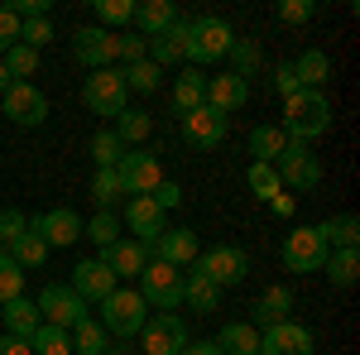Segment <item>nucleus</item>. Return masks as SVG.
<instances>
[{
  "instance_id": "22",
  "label": "nucleus",
  "mask_w": 360,
  "mask_h": 355,
  "mask_svg": "<svg viewBox=\"0 0 360 355\" xmlns=\"http://www.w3.org/2000/svg\"><path fill=\"white\" fill-rule=\"evenodd\" d=\"M0 322H5V331L10 336H20V341H29L34 331L44 327V317H39V302L34 298H10V302H0Z\"/></svg>"
},
{
  "instance_id": "8",
  "label": "nucleus",
  "mask_w": 360,
  "mask_h": 355,
  "mask_svg": "<svg viewBox=\"0 0 360 355\" xmlns=\"http://www.w3.org/2000/svg\"><path fill=\"white\" fill-rule=\"evenodd\" d=\"M115 178H120L125 197H149V192L164 183L159 154H149V149H125V154H120V164H115Z\"/></svg>"
},
{
  "instance_id": "12",
  "label": "nucleus",
  "mask_w": 360,
  "mask_h": 355,
  "mask_svg": "<svg viewBox=\"0 0 360 355\" xmlns=\"http://www.w3.org/2000/svg\"><path fill=\"white\" fill-rule=\"evenodd\" d=\"M0 110H5L15 125L34 130V125H44V120H49V96H44L34 82H10V91L0 96Z\"/></svg>"
},
{
  "instance_id": "43",
  "label": "nucleus",
  "mask_w": 360,
  "mask_h": 355,
  "mask_svg": "<svg viewBox=\"0 0 360 355\" xmlns=\"http://www.w3.org/2000/svg\"><path fill=\"white\" fill-rule=\"evenodd\" d=\"M245 183H250V192L259 197V202H274L278 192V173H274V164H250V173H245Z\"/></svg>"
},
{
  "instance_id": "10",
  "label": "nucleus",
  "mask_w": 360,
  "mask_h": 355,
  "mask_svg": "<svg viewBox=\"0 0 360 355\" xmlns=\"http://www.w3.org/2000/svg\"><path fill=\"white\" fill-rule=\"evenodd\" d=\"M34 302H39V317H44V327L72 331L77 322H82V317H91V312H86V302L77 298L68 283H49V288H44V293H39Z\"/></svg>"
},
{
  "instance_id": "19",
  "label": "nucleus",
  "mask_w": 360,
  "mask_h": 355,
  "mask_svg": "<svg viewBox=\"0 0 360 355\" xmlns=\"http://www.w3.org/2000/svg\"><path fill=\"white\" fill-rule=\"evenodd\" d=\"M125 226L135 231L130 240H139V245H154V240L168 231V226H164V212L154 207V197H130V202H125Z\"/></svg>"
},
{
  "instance_id": "17",
  "label": "nucleus",
  "mask_w": 360,
  "mask_h": 355,
  "mask_svg": "<svg viewBox=\"0 0 360 355\" xmlns=\"http://www.w3.org/2000/svg\"><path fill=\"white\" fill-rule=\"evenodd\" d=\"M68 288L82 302H101V298H111L120 283H115V273L106 269L101 259H82V264H72V283H68Z\"/></svg>"
},
{
  "instance_id": "33",
  "label": "nucleus",
  "mask_w": 360,
  "mask_h": 355,
  "mask_svg": "<svg viewBox=\"0 0 360 355\" xmlns=\"http://www.w3.org/2000/svg\"><path fill=\"white\" fill-rule=\"evenodd\" d=\"M317 235L327 240V250H356L360 245V221L346 212V217H332L317 226Z\"/></svg>"
},
{
  "instance_id": "47",
  "label": "nucleus",
  "mask_w": 360,
  "mask_h": 355,
  "mask_svg": "<svg viewBox=\"0 0 360 355\" xmlns=\"http://www.w3.org/2000/svg\"><path fill=\"white\" fill-rule=\"evenodd\" d=\"M149 53V39H139V34H115V63H139V58Z\"/></svg>"
},
{
  "instance_id": "26",
  "label": "nucleus",
  "mask_w": 360,
  "mask_h": 355,
  "mask_svg": "<svg viewBox=\"0 0 360 355\" xmlns=\"http://www.w3.org/2000/svg\"><path fill=\"white\" fill-rule=\"evenodd\" d=\"M197 106H207V77L197 67H183L178 82H173V115H188Z\"/></svg>"
},
{
  "instance_id": "21",
  "label": "nucleus",
  "mask_w": 360,
  "mask_h": 355,
  "mask_svg": "<svg viewBox=\"0 0 360 355\" xmlns=\"http://www.w3.org/2000/svg\"><path fill=\"white\" fill-rule=\"evenodd\" d=\"M250 101V82H240L236 72H221V77H207V106L231 115V110H245Z\"/></svg>"
},
{
  "instance_id": "51",
  "label": "nucleus",
  "mask_w": 360,
  "mask_h": 355,
  "mask_svg": "<svg viewBox=\"0 0 360 355\" xmlns=\"http://www.w3.org/2000/svg\"><path fill=\"white\" fill-rule=\"evenodd\" d=\"M15 44H20V20H15V15L0 5V53H10Z\"/></svg>"
},
{
  "instance_id": "23",
  "label": "nucleus",
  "mask_w": 360,
  "mask_h": 355,
  "mask_svg": "<svg viewBox=\"0 0 360 355\" xmlns=\"http://www.w3.org/2000/svg\"><path fill=\"white\" fill-rule=\"evenodd\" d=\"M135 25L139 39H159L164 29L178 25V5L173 0H144V5H135Z\"/></svg>"
},
{
  "instance_id": "15",
  "label": "nucleus",
  "mask_w": 360,
  "mask_h": 355,
  "mask_svg": "<svg viewBox=\"0 0 360 355\" xmlns=\"http://www.w3.org/2000/svg\"><path fill=\"white\" fill-rule=\"evenodd\" d=\"M183 139L193 144V149H217L226 139V130H231V115H221V110H212V106H197L183 115Z\"/></svg>"
},
{
  "instance_id": "40",
  "label": "nucleus",
  "mask_w": 360,
  "mask_h": 355,
  "mask_svg": "<svg viewBox=\"0 0 360 355\" xmlns=\"http://www.w3.org/2000/svg\"><path fill=\"white\" fill-rule=\"evenodd\" d=\"M0 63H5L10 82H25V77H34V72H39V53H34V49H25V44H15L10 53H0Z\"/></svg>"
},
{
  "instance_id": "24",
  "label": "nucleus",
  "mask_w": 360,
  "mask_h": 355,
  "mask_svg": "<svg viewBox=\"0 0 360 355\" xmlns=\"http://www.w3.org/2000/svg\"><path fill=\"white\" fill-rule=\"evenodd\" d=\"M288 307H293V293H288L283 283L264 288V298L255 302V322H250V327H255V331H269V327H278V322H288Z\"/></svg>"
},
{
  "instance_id": "49",
  "label": "nucleus",
  "mask_w": 360,
  "mask_h": 355,
  "mask_svg": "<svg viewBox=\"0 0 360 355\" xmlns=\"http://www.w3.org/2000/svg\"><path fill=\"white\" fill-rule=\"evenodd\" d=\"M149 197H154V207H159V212H173V207H183V183L164 178V183L149 192Z\"/></svg>"
},
{
  "instance_id": "5",
  "label": "nucleus",
  "mask_w": 360,
  "mask_h": 355,
  "mask_svg": "<svg viewBox=\"0 0 360 355\" xmlns=\"http://www.w3.org/2000/svg\"><path fill=\"white\" fill-rule=\"evenodd\" d=\"M135 293L144 298V307L173 312V307H183V269H173V264H164V259H149V264L139 269Z\"/></svg>"
},
{
  "instance_id": "16",
  "label": "nucleus",
  "mask_w": 360,
  "mask_h": 355,
  "mask_svg": "<svg viewBox=\"0 0 360 355\" xmlns=\"http://www.w3.org/2000/svg\"><path fill=\"white\" fill-rule=\"evenodd\" d=\"M317 346H312V331L303 327V322H278V327L259 331V355H312Z\"/></svg>"
},
{
  "instance_id": "9",
  "label": "nucleus",
  "mask_w": 360,
  "mask_h": 355,
  "mask_svg": "<svg viewBox=\"0 0 360 355\" xmlns=\"http://www.w3.org/2000/svg\"><path fill=\"white\" fill-rule=\"evenodd\" d=\"M188 341H193V331H188V322L178 312H159V317H149L144 331H139V351L144 355H178Z\"/></svg>"
},
{
  "instance_id": "38",
  "label": "nucleus",
  "mask_w": 360,
  "mask_h": 355,
  "mask_svg": "<svg viewBox=\"0 0 360 355\" xmlns=\"http://www.w3.org/2000/svg\"><path fill=\"white\" fill-rule=\"evenodd\" d=\"M10 259H15V264H20V269H39V264H44V259H49V245H44V235H39V231H25V235H20V240H15V250H10Z\"/></svg>"
},
{
  "instance_id": "46",
  "label": "nucleus",
  "mask_w": 360,
  "mask_h": 355,
  "mask_svg": "<svg viewBox=\"0 0 360 355\" xmlns=\"http://www.w3.org/2000/svg\"><path fill=\"white\" fill-rule=\"evenodd\" d=\"M20 293H25V269H20L10 254H0V302L20 298Z\"/></svg>"
},
{
  "instance_id": "20",
  "label": "nucleus",
  "mask_w": 360,
  "mask_h": 355,
  "mask_svg": "<svg viewBox=\"0 0 360 355\" xmlns=\"http://www.w3.org/2000/svg\"><path fill=\"white\" fill-rule=\"evenodd\" d=\"M96 259H101V264L115 273V283H120V278H139V269H144L154 254H149V245H139V240H125V235H120V240H115L111 250H101Z\"/></svg>"
},
{
  "instance_id": "27",
  "label": "nucleus",
  "mask_w": 360,
  "mask_h": 355,
  "mask_svg": "<svg viewBox=\"0 0 360 355\" xmlns=\"http://www.w3.org/2000/svg\"><path fill=\"white\" fill-rule=\"evenodd\" d=\"M293 77L303 91H322V86L332 82V58L322 53V49H307L298 63H293Z\"/></svg>"
},
{
  "instance_id": "32",
  "label": "nucleus",
  "mask_w": 360,
  "mask_h": 355,
  "mask_svg": "<svg viewBox=\"0 0 360 355\" xmlns=\"http://www.w3.org/2000/svg\"><path fill=\"white\" fill-rule=\"evenodd\" d=\"M283 144H288V135L278 130V125H255L250 130V164H274L278 154H283Z\"/></svg>"
},
{
  "instance_id": "39",
  "label": "nucleus",
  "mask_w": 360,
  "mask_h": 355,
  "mask_svg": "<svg viewBox=\"0 0 360 355\" xmlns=\"http://www.w3.org/2000/svg\"><path fill=\"white\" fill-rule=\"evenodd\" d=\"M29 351H34V355H72V331L39 327L34 336H29Z\"/></svg>"
},
{
  "instance_id": "14",
  "label": "nucleus",
  "mask_w": 360,
  "mask_h": 355,
  "mask_svg": "<svg viewBox=\"0 0 360 355\" xmlns=\"http://www.w3.org/2000/svg\"><path fill=\"white\" fill-rule=\"evenodd\" d=\"M29 231H39L49 250H68V245L82 240V217H77L72 207H53V212H44V217L29 221Z\"/></svg>"
},
{
  "instance_id": "44",
  "label": "nucleus",
  "mask_w": 360,
  "mask_h": 355,
  "mask_svg": "<svg viewBox=\"0 0 360 355\" xmlns=\"http://www.w3.org/2000/svg\"><path fill=\"white\" fill-rule=\"evenodd\" d=\"M25 231H29V217L20 212V207H5V212H0V254H10Z\"/></svg>"
},
{
  "instance_id": "54",
  "label": "nucleus",
  "mask_w": 360,
  "mask_h": 355,
  "mask_svg": "<svg viewBox=\"0 0 360 355\" xmlns=\"http://www.w3.org/2000/svg\"><path fill=\"white\" fill-rule=\"evenodd\" d=\"M178 355H221V351H217V341H188Z\"/></svg>"
},
{
  "instance_id": "30",
  "label": "nucleus",
  "mask_w": 360,
  "mask_h": 355,
  "mask_svg": "<svg viewBox=\"0 0 360 355\" xmlns=\"http://www.w3.org/2000/svg\"><path fill=\"white\" fill-rule=\"evenodd\" d=\"M111 130L120 135V144H125V149H139V144L149 139V130H154V120H149V110L125 106L120 115H115V125H111Z\"/></svg>"
},
{
  "instance_id": "36",
  "label": "nucleus",
  "mask_w": 360,
  "mask_h": 355,
  "mask_svg": "<svg viewBox=\"0 0 360 355\" xmlns=\"http://www.w3.org/2000/svg\"><path fill=\"white\" fill-rule=\"evenodd\" d=\"M120 77H125L130 91L149 96V91H159V86H164V67H154L149 58H139V63H130V67H120Z\"/></svg>"
},
{
  "instance_id": "42",
  "label": "nucleus",
  "mask_w": 360,
  "mask_h": 355,
  "mask_svg": "<svg viewBox=\"0 0 360 355\" xmlns=\"http://www.w3.org/2000/svg\"><path fill=\"white\" fill-rule=\"evenodd\" d=\"M120 154H125V144H120L115 130H96V135H91V159H96V168H115Z\"/></svg>"
},
{
  "instance_id": "4",
  "label": "nucleus",
  "mask_w": 360,
  "mask_h": 355,
  "mask_svg": "<svg viewBox=\"0 0 360 355\" xmlns=\"http://www.w3.org/2000/svg\"><path fill=\"white\" fill-rule=\"evenodd\" d=\"M274 173H278V188L283 192H312L322 183V159L312 154V144H283V154L274 159Z\"/></svg>"
},
{
  "instance_id": "18",
  "label": "nucleus",
  "mask_w": 360,
  "mask_h": 355,
  "mask_svg": "<svg viewBox=\"0 0 360 355\" xmlns=\"http://www.w3.org/2000/svg\"><path fill=\"white\" fill-rule=\"evenodd\" d=\"M149 254L164 259V264H173V269H193V259L202 254V245H197V231L178 226V231H164V235L149 245Z\"/></svg>"
},
{
  "instance_id": "48",
  "label": "nucleus",
  "mask_w": 360,
  "mask_h": 355,
  "mask_svg": "<svg viewBox=\"0 0 360 355\" xmlns=\"http://www.w3.org/2000/svg\"><path fill=\"white\" fill-rule=\"evenodd\" d=\"M20 44L39 53L44 44H53V25H49V20H25V25H20Z\"/></svg>"
},
{
  "instance_id": "3",
  "label": "nucleus",
  "mask_w": 360,
  "mask_h": 355,
  "mask_svg": "<svg viewBox=\"0 0 360 355\" xmlns=\"http://www.w3.org/2000/svg\"><path fill=\"white\" fill-rule=\"evenodd\" d=\"M96 307H101V327H106V336H115V341L139 336L144 322H149V307H144V298H139L135 288H115L111 298H101Z\"/></svg>"
},
{
  "instance_id": "37",
  "label": "nucleus",
  "mask_w": 360,
  "mask_h": 355,
  "mask_svg": "<svg viewBox=\"0 0 360 355\" xmlns=\"http://www.w3.org/2000/svg\"><path fill=\"white\" fill-rule=\"evenodd\" d=\"M82 235L96 250H111L115 240H120V217H115V212H96L91 221H82Z\"/></svg>"
},
{
  "instance_id": "35",
  "label": "nucleus",
  "mask_w": 360,
  "mask_h": 355,
  "mask_svg": "<svg viewBox=\"0 0 360 355\" xmlns=\"http://www.w3.org/2000/svg\"><path fill=\"white\" fill-rule=\"evenodd\" d=\"M322 273L332 278L336 288H351V283L360 278V254H356V250H332L327 264H322Z\"/></svg>"
},
{
  "instance_id": "29",
  "label": "nucleus",
  "mask_w": 360,
  "mask_h": 355,
  "mask_svg": "<svg viewBox=\"0 0 360 355\" xmlns=\"http://www.w3.org/2000/svg\"><path fill=\"white\" fill-rule=\"evenodd\" d=\"M217 351L221 355H259V331L250 322H226L217 336Z\"/></svg>"
},
{
  "instance_id": "53",
  "label": "nucleus",
  "mask_w": 360,
  "mask_h": 355,
  "mask_svg": "<svg viewBox=\"0 0 360 355\" xmlns=\"http://www.w3.org/2000/svg\"><path fill=\"white\" fill-rule=\"evenodd\" d=\"M0 355H34V351H29V341H20V336L5 331V336H0Z\"/></svg>"
},
{
  "instance_id": "34",
  "label": "nucleus",
  "mask_w": 360,
  "mask_h": 355,
  "mask_svg": "<svg viewBox=\"0 0 360 355\" xmlns=\"http://www.w3.org/2000/svg\"><path fill=\"white\" fill-rule=\"evenodd\" d=\"M226 58H231V72H236L240 82H250V77L264 67V49H259V39H236Z\"/></svg>"
},
{
  "instance_id": "50",
  "label": "nucleus",
  "mask_w": 360,
  "mask_h": 355,
  "mask_svg": "<svg viewBox=\"0 0 360 355\" xmlns=\"http://www.w3.org/2000/svg\"><path fill=\"white\" fill-rule=\"evenodd\" d=\"M312 10H317L312 0H283V5H278V20H283V25H307Z\"/></svg>"
},
{
  "instance_id": "55",
  "label": "nucleus",
  "mask_w": 360,
  "mask_h": 355,
  "mask_svg": "<svg viewBox=\"0 0 360 355\" xmlns=\"http://www.w3.org/2000/svg\"><path fill=\"white\" fill-rule=\"evenodd\" d=\"M269 207H274V217H293V192H278Z\"/></svg>"
},
{
  "instance_id": "28",
  "label": "nucleus",
  "mask_w": 360,
  "mask_h": 355,
  "mask_svg": "<svg viewBox=\"0 0 360 355\" xmlns=\"http://www.w3.org/2000/svg\"><path fill=\"white\" fill-rule=\"evenodd\" d=\"M217 302H221L217 283H207L202 273H183V307H193L197 317H207V312H217Z\"/></svg>"
},
{
  "instance_id": "7",
  "label": "nucleus",
  "mask_w": 360,
  "mask_h": 355,
  "mask_svg": "<svg viewBox=\"0 0 360 355\" xmlns=\"http://www.w3.org/2000/svg\"><path fill=\"white\" fill-rule=\"evenodd\" d=\"M188 273H202L207 283H217V288H236L240 278L250 273V254L240 245H217V250H202L193 259V269Z\"/></svg>"
},
{
  "instance_id": "1",
  "label": "nucleus",
  "mask_w": 360,
  "mask_h": 355,
  "mask_svg": "<svg viewBox=\"0 0 360 355\" xmlns=\"http://www.w3.org/2000/svg\"><path fill=\"white\" fill-rule=\"evenodd\" d=\"M278 130L293 139V144H312V139H322L332 130V101H327V91H293L288 101H283V120H278Z\"/></svg>"
},
{
  "instance_id": "6",
  "label": "nucleus",
  "mask_w": 360,
  "mask_h": 355,
  "mask_svg": "<svg viewBox=\"0 0 360 355\" xmlns=\"http://www.w3.org/2000/svg\"><path fill=\"white\" fill-rule=\"evenodd\" d=\"M82 106L91 110V115H111V120L130 106V86L120 77V67H101V72L86 77L82 82Z\"/></svg>"
},
{
  "instance_id": "13",
  "label": "nucleus",
  "mask_w": 360,
  "mask_h": 355,
  "mask_svg": "<svg viewBox=\"0 0 360 355\" xmlns=\"http://www.w3.org/2000/svg\"><path fill=\"white\" fill-rule=\"evenodd\" d=\"M72 58L91 67V72H101V67H115V34L101 25H82L72 34Z\"/></svg>"
},
{
  "instance_id": "45",
  "label": "nucleus",
  "mask_w": 360,
  "mask_h": 355,
  "mask_svg": "<svg viewBox=\"0 0 360 355\" xmlns=\"http://www.w3.org/2000/svg\"><path fill=\"white\" fill-rule=\"evenodd\" d=\"M96 20H101V29L130 25L135 20V0H96Z\"/></svg>"
},
{
  "instance_id": "31",
  "label": "nucleus",
  "mask_w": 360,
  "mask_h": 355,
  "mask_svg": "<svg viewBox=\"0 0 360 355\" xmlns=\"http://www.w3.org/2000/svg\"><path fill=\"white\" fill-rule=\"evenodd\" d=\"M106 351H111L106 327H101L96 317H82V322L72 327V355H106Z\"/></svg>"
},
{
  "instance_id": "56",
  "label": "nucleus",
  "mask_w": 360,
  "mask_h": 355,
  "mask_svg": "<svg viewBox=\"0 0 360 355\" xmlns=\"http://www.w3.org/2000/svg\"><path fill=\"white\" fill-rule=\"evenodd\" d=\"M10 91V72H5V63H0V96Z\"/></svg>"
},
{
  "instance_id": "41",
  "label": "nucleus",
  "mask_w": 360,
  "mask_h": 355,
  "mask_svg": "<svg viewBox=\"0 0 360 355\" xmlns=\"http://www.w3.org/2000/svg\"><path fill=\"white\" fill-rule=\"evenodd\" d=\"M91 197H96V207H101V212H111L115 202L125 197L120 178H115V168H96V178H91Z\"/></svg>"
},
{
  "instance_id": "52",
  "label": "nucleus",
  "mask_w": 360,
  "mask_h": 355,
  "mask_svg": "<svg viewBox=\"0 0 360 355\" xmlns=\"http://www.w3.org/2000/svg\"><path fill=\"white\" fill-rule=\"evenodd\" d=\"M274 86H278V96H283V101H288L293 91H303V86H298V77H293V63L274 67Z\"/></svg>"
},
{
  "instance_id": "25",
  "label": "nucleus",
  "mask_w": 360,
  "mask_h": 355,
  "mask_svg": "<svg viewBox=\"0 0 360 355\" xmlns=\"http://www.w3.org/2000/svg\"><path fill=\"white\" fill-rule=\"evenodd\" d=\"M183 44H188V20L178 15V25H173V29H164L159 39H149V53H144V58H149L154 67H173V63L183 58Z\"/></svg>"
},
{
  "instance_id": "11",
  "label": "nucleus",
  "mask_w": 360,
  "mask_h": 355,
  "mask_svg": "<svg viewBox=\"0 0 360 355\" xmlns=\"http://www.w3.org/2000/svg\"><path fill=\"white\" fill-rule=\"evenodd\" d=\"M327 240L317 235V226H298V231H288V240H283V264L293 273H317L327 264Z\"/></svg>"
},
{
  "instance_id": "2",
  "label": "nucleus",
  "mask_w": 360,
  "mask_h": 355,
  "mask_svg": "<svg viewBox=\"0 0 360 355\" xmlns=\"http://www.w3.org/2000/svg\"><path fill=\"white\" fill-rule=\"evenodd\" d=\"M231 44H236V34H231V25H226L221 15H197V20H188V44H183V58H188L197 72H202L207 63H217V58L231 53Z\"/></svg>"
}]
</instances>
